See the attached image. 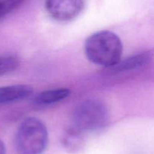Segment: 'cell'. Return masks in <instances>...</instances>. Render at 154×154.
<instances>
[{"instance_id": "1", "label": "cell", "mask_w": 154, "mask_h": 154, "mask_svg": "<svg viewBox=\"0 0 154 154\" xmlns=\"http://www.w3.org/2000/svg\"><path fill=\"white\" fill-rule=\"evenodd\" d=\"M123 46L120 37L108 30L93 33L85 42L84 51L92 63L110 69L121 60Z\"/></svg>"}, {"instance_id": "2", "label": "cell", "mask_w": 154, "mask_h": 154, "mask_svg": "<svg viewBox=\"0 0 154 154\" xmlns=\"http://www.w3.org/2000/svg\"><path fill=\"white\" fill-rule=\"evenodd\" d=\"M48 143V129L42 121L33 117L23 121L15 136L17 154H42Z\"/></svg>"}, {"instance_id": "3", "label": "cell", "mask_w": 154, "mask_h": 154, "mask_svg": "<svg viewBox=\"0 0 154 154\" xmlns=\"http://www.w3.org/2000/svg\"><path fill=\"white\" fill-rule=\"evenodd\" d=\"M109 119L106 105L98 100H87L80 103L72 114V126L83 133L103 128Z\"/></svg>"}, {"instance_id": "4", "label": "cell", "mask_w": 154, "mask_h": 154, "mask_svg": "<svg viewBox=\"0 0 154 154\" xmlns=\"http://www.w3.org/2000/svg\"><path fill=\"white\" fill-rule=\"evenodd\" d=\"M45 5L53 19L66 22L75 19L82 12L84 0H45Z\"/></svg>"}, {"instance_id": "5", "label": "cell", "mask_w": 154, "mask_h": 154, "mask_svg": "<svg viewBox=\"0 0 154 154\" xmlns=\"http://www.w3.org/2000/svg\"><path fill=\"white\" fill-rule=\"evenodd\" d=\"M33 88L28 85H13L0 87V104L19 101L31 96Z\"/></svg>"}, {"instance_id": "6", "label": "cell", "mask_w": 154, "mask_h": 154, "mask_svg": "<svg viewBox=\"0 0 154 154\" xmlns=\"http://www.w3.org/2000/svg\"><path fill=\"white\" fill-rule=\"evenodd\" d=\"M151 59L152 54L150 52H141L131 56L123 60H120L117 64L109 69L113 73L127 72L145 66L151 60Z\"/></svg>"}, {"instance_id": "7", "label": "cell", "mask_w": 154, "mask_h": 154, "mask_svg": "<svg viewBox=\"0 0 154 154\" xmlns=\"http://www.w3.org/2000/svg\"><path fill=\"white\" fill-rule=\"evenodd\" d=\"M70 90L66 88L50 89L37 94L32 101L38 106L51 105L67 98L70 95Z\"/></svg>"}, {"instance_id": "8", "label": "cell", "mask_w": 154, "mask_h": 154, "mask_svg": "<svg viewBox=\"0 0 154 154\" xmlns=\"http://www.w3.org/2000/svg\"><path fill=\"white\" fill-rule=\"evenodd\" d=\"M84 133L71 126L65 131L63 134V146L66 150L70 152H78L84 148Z\"/></svg>"}, {"instance_id": "9", "label": "cell", "mask_w": 154, "mask_h": 154, "mask_svg": "<svg viewBox=\"0 0 154 154\" xmlns=\"http://www.w3.org/2000/svg\"><path fill=\"white\" fill-rule=\"evenodd\" d=\"M20 65V60L13 54L0 55V76L14 71Z\"/></svg>"}, {"instance_id": "10", "label": "cell", "mask_w": 154, "mask_h": 154, "mask_svg": "<svg viewBox=\"0 0 154 154\" xmlns=\"http://www.w3.org/2000/svg\"><path fill=\"white\" fill-rule=\"evenodd\" d=\"M25 0H2L0 2V20L19 8Z\"/></svg>"}, {"instance_id": "11", "label": "cell", "mask_w": 154, "mask_h": 154, "mask_svg": "<svg viewBox=\"0 0 154 154\" xmlns=\"http://www.w3.org/2000/svg\"><path fill=\"white\" fill-rule=\"evenodd\" d=\"M0 154H5V146L1 140H0Z\"/></svg>"}, {"instance_id": "12", "label": "cell", "mask_w": 154, "mask_h": 154, "mask_svg": "<svg viewBox=\"0 0 154 154\" xmlns=\"http://www.w3.org/2000/svg\"><path fill=\"white\" fill-rule=\"evenodd\" d=\"M1 1H2V0H0V2H1Z\"/></svg>"}]
</instances>
